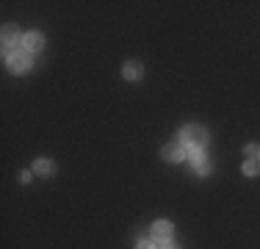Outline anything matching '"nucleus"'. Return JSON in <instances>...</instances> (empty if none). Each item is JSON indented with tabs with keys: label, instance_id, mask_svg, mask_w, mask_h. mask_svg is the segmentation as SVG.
I'll list each match as a JSON object with an SVG mask.
<instances>
[{
	"label": "nucleus",
	"instance_id": "obj_4",
	"mask_svg": "<svg viewBox=\"0 0 260 249\" xmlns=\"http://www.w3.org/2000/svg\"><path fill=\"white\" fill-rule=\"evenodd\" d=\"M172 230H175V227H172L169 222L160 219V222L152 224V238L160 241V244H169V241H172Z\"/></svg>",
	"mask_w": 260,
	"mask_h": 249
},
{
	"label": "nucleus",
	"instance_id": "obj_11",
	"mask_svg": "<svg viewBox=\"0 0 260 249\" xmlns=\"http://www.w3.org/2000/svg\"><path fill=\"white\" fill-rule=\"evenodd\" d=\"M244 155H246V158H255V155H257V147H255V144H246V147H244Z\"/></svg>",
	"mask_w": 260,
	"mask_h": 249
},
{
	"label": "nucleus",
	"instance_id": "obj_12",
	"mask_svg": "<svg viewBox=\"0 0 260 249\" xmlns=\"http://www.w3.org/2000/svg\"><path fill=\"white\" fill-rule=\"evenodd\" d=\"M136 249H155V244H152V241H141V244L136 246Z\"/></svg>",
	"mask_w": 260,
	"mask_h": 249
},
{
	"label": "nucleus",
	"instance_id": "obj_1",
	"mask_svg": "<svg viewBox=\"0 0 260 249\" xmlns=\"http://www.w3.org/2000/svg\"><path fill=\"white\" fill-rule=\"evenodd\" d=\"M205 141H208V130L202 128V124H188V128H183V133H180V144L183 147L202 149Z\"/></svg>",
	"mask_w": 260,
	"mask_h": 249
},
{
	"label": "nucleus",
	"instance_id": "obj_3",
	"mask_svg": "<svg viewBox=\"0 0 260 249\" xmlns=\"http://www.w3.org/2000/svg\"><path fill=\"white\" fill-rule=\"evenodd\" d=\"M25 42V36H20V30L14 25H6L3 28V50L6 53H17V47Z\"/></svg>",
	"mask_w": 260,
	"mask_h": 249
},
{
	"label": "nucleus",
	"instance_id": "obj_6",
	"mask_svg": "<svg viewBox=\"0 0 260 249\" xmlns=\"http://www.w3.org/2000/svg\"><path fill=\"white\" fill-rule=\"evenodd\" d=\"M22 47H25V53H39V50L45 47V36L36 34V30H30V34H25V42H22Z\"/></svg>",
	"mask_w": 260,
	"mask_h": 249
},
{
	"label": "nucleus",
	"instance_id": "obj_10",
	"mask_svg": "<svg viewBox=\"0 0 260 249\" xmlns=\"http://www.w3.org/2000/svg\"><path fill=\"white\" fill-rule=\"evenodd\" d=\"M257 172H260L257 161H246V164H244V174H249V177H252V174H257Z\"/></svg>",
	"mask_w": 260,
	"mask_h": 249
},
{
	"label": "nucleus",
	"instance_id": "obj_2",
	"mask_svg": "<svg viewBox=\"0 0 260 249\" xmlns=\"http://www.w3.org/2000/svg\"><path fill=\"white\" fill-rule=\"evenodd\" d=\"M6 64H9L14 72H28V70H30V53H25V50L6 53Z\"/></svg>",
	"mask_w": 260,
	"mask_h": 249
},
{
	"label": "nucleus",
	"instance_id": "obj_14",
	"mask_svg": "<svg viewBox=\"0 0 260 249\" xmlns=\"http://www.w3.org/2000/svg\"><path fill=\"white\" fill-rule=\"evenodd\" d=\"M257 155H260V149H257Z\"/></svg>",
	"mask_w": 260,
	"mask_h": 249
},
{
	"label": "nucleus",
	"instance_id": "obj_13",
	"mask_svg": "<svg viewBox=\"0 0 260 249\" xmlns=\"http://www.w3.org/2000/svg\"><path fill=\"white\" fill-rule=\"evenodd\" d=\"M160 249H180V246H177V244H172V241H169V244H164Z\"/></svg>",
	"mask_w": 260,
	"mask_h": 249
},
{
	"label": "nucleus",
	"instance_id": "obj_9",
	"mask_svg": "<svg viewBox=\"0 0 260 249\" xmlns=\"http://www.w3.org/2000/svg\"><path fill=\"white\" fill-rule=\"evenodd\" d=\"M122 75H125L127 80H139L141 75H144V67H141L139 61H127V64L122 67Z\"/></svg>",
	"mask_w": 260,
	"mask_h": 249
},
{
	"label": "nucleus",
	"instance_id": "obj_5",
	"mask_svg": "<svg viewBox=\"0 0 260 249\" xmlns=\"http://www.w3.org/2000/svg\"><path fill=\"white\" fill-rule=\"evenodd\" d=\"M160 155H164V161H166V164H177V161H183L185 149H183L180 141H175V144H166L164 149H160Z\"/></svg>",
	"mask_w": 260,
	"mask_h": 249
},
{
	"label": "nucleus",
	"instance_id": "obj_7",
	"mask_svg": "<svg viewBox=\"0 0 260 249\" xmlns=\"http://www.w3.org/2000/svg\"><path fill=\"white\" fill-rule=\"evenodd\" d=\"M34 172L39 174V177H53V174H55V164L50 158H36L34 161Z\"/></svg>",
	"mask_w": 260,
	"mask_h": 249
},
{
	"label": "nucleus",
	"instance_id": "obj_8",
	"mask_svg": "<svg viewBox=\"0 0 260 249\" xmlns=\"http://www.w3.org/2000/svg\"><path fill=\"white\" fill-rule=\"evenodd\" d=\"M191 164H194V169L200 172V174H208L210 172V164H208L205 155H202V149H191Z\"/></svg>",
	"mask_w": 260,
	"mask_h": 249
}]
</instances>
